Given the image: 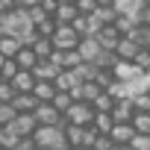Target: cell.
<instances>
[{
	"label": "cell",
	"mask_w": 150,
	"mask_h": 150,
	"mask_svg": "<svg viewBox=\"0 0 150 150\" xmlns=\"http://www.w3.org/2000/svg\"><path fill=\"white\" fill-rule=\"evenodd\" d=\"M0 35H12V38H21L27 47L38 38V30L30 18L27 9H15V12H6L0 15Z\"/></svg>",
	"instance_id": "cell-1"
},
{
	"label": "cell",
	"mask_w": 150,
	"mask_h": 150,
	"mask_svg": "<svg viewBox=\"0 0 150 150\" xmlns=\"http://www.w3.org/2000/svg\"><path fill=\"white\" fill-rule=\"evenodd\" d=\"M33 141H35V147H47V150H71V144L65 138V127H38Z\"/></svg>",
	"instance_id": "cell-2"
},
{
	"label": "cell",
	"mask_w": 150,
	"mask_h": 150,
	"mask_svg": "<svg viewBox=\"0 0 150 150\" xmlns=\"http://www.w3.org/2000/svg\"><path fill=\"white\" fill-rule=\"evenodd\" d=\"M65 121L74 124V127H91V124H94V106L77 100V103H74V106L65 112Z\"/></svg>",
	"instance_id": "cell-3"
},
{
	"label": "cell",
	"mask_w": 150,
	"mask_h": 150,
	"mask_svg": "<svg viewBox=\"0 0 150 150\" xmlns=\"http://www.w3.org/2000/svg\"><path fill=\"white\" fill-rule=\"evenodd\" d=\"M80 41H83L80 33L74 30L71 24H59L56 33H53V44H56V50H77Z\"/></svg>",
	"instance_id": "cell-4"
},
{
	"label": "cell",
	"mask_w": 150,
	"mask_h": 150,
	"mask_svg": "<svg viewBox=\"0 0 150 150\" xmlns=\"http://www.w3.org/2000/svg\"><path fill=\"white\" fill-rule=\"evenodd\" d=\"M33 115H35L38 127H65V124H68L65 115H62L53 103H38V109H35Z\"/></svg>",
	"instance_id": "cell-5"
},
{
	"label": "cell",
	"mask_w": 150,
	"mask_h": 150,
	"mask_svg": "<svg viewBox=\"0 0 150 150\" xmlns=\"http://www.w3.org/2000/svg\"><path fill=\"white\" fill-rule=\"evenodd\" d=\"M9 129H12L18 138H33L35 129H38V121H35V115H18Z\"/></svg>",
	"instance_id": "cell-6"
},
{
	"label": "cell",
	"mask_w": 150,
	"mask_h": 150,
	"mask_svg": "<svg viewBox=\"0 0 150 150\" xmlns=\"http://www.w3.org/2000/svg\"><path fill=\"white\" fill-rule=\"evenodd\" d=\"M77 50H80L83 62H91V65H97V59H100V56L106 53V47H103V44H100L97 38H83Z\"/></svg>",
	"instance_id": "cell-7"
},
{
	"label": "cell",
	"mask_w": 150,
	"mask_h": 150,
	"mask_svg": "<svg viewBox=\"0 0 150 150\" xmlns=\"http://www.w3.org/2000/svg\"><path fill=\"white\" fill-rule=\"evenodd\" d=\"M132 118H135L132 100H129V97L115 100V106H112V121H115V124H132Z\"/></svg>",
	"instance_id": "cell-8"
},
{
	"label": "cell",
	"mask_w": 150,
	"mask_h": 150,
	"mask_svg": "<svg viewBox=\"0 0 150 150\" xmlns=\"http://www.w3.org/2000/svg\"><path fill=\"white\" fill-rule=\"evenodd\" d=\"M112 74H115V80H118V83H132V80H138V77H141L144 71H138V68H135V62H115Z\"/></svg>",
	"instance_id": "cell-9"
},
{
	"label": "cell",
	"mask_w": 150,
	"mask_h": 150,
	"mask_svg": "<svg viewBox=\"0 0 150 150\" xmlns=\"http://www.w3.org/2000/svg\"><path fill=\"white\" fill-rule=\"evenodd\" d=\"M138 50H141V47H138L129 35H124V38L115 44V56H118V62H132V59L138 56Z\"/></svg>",
	"instance_id": "cell-10"
},
{
	"label": "cell",
	"mask_w": 150,
	"mask_h": 150,
	"mask_svg": "<svg viewBox=\"0 0 150 150\" xmlns=\"http://www.w3.org/2000/svg\"><path fill=\"white\" fill-rule=\"evenodd\" d=\"M109 138H112V144L127 147V144L135 138V127H132V124H115V127H112V132H109Z\"/></svg>",
	"instance_id": "cell-11"
},
{
	"label": "cell",
	"mask_w": 150,
	"mask_h": 150,
	"mask_svg": "<svg viewBox=\"0 0 150 150\" xmlns=\"http://www.w3.org/2000/svg\"><path fill=\"white\" fill-rule=\"evenodd\" d=\"M33 74H35V80H41V83H56V77L62 74V68L53 65V62H38L33 68Z\"/></svg>",
	"instance_id": "cell-12"
},
{
	"label": "cell",
	"mask_w": 150,
	"mask_h": 150,
	"mask_svg": "<svg viewBox=\"0 0 150 150\" xmlns=\"http://www.w3.org/2000/svg\"><path fill=\"white\" fill-rule=\"evenodd\" d=\"M12 106H15L18 115H33V112L38 109V97H35V94H15Z\"/></svg>",
	"instance_id": "cell-13"
},
{
	"label": "cell",
	"mask_w": 150,
	"mask_h": 150,
	"mask_svg": "<svg viewBox=\"0 0 150 150\" xmlns=\"http://www.w3.org/2000/svg\"><path fill=\"white\" fill-rule=\"evenodd\" d=\"M35 83H38V80H35V74H33V71H21L18 77L12 80V86H15V91H18V94H33Z\"/></svg>",
	"instance_id": "cell-14"
},
{
	"label": "cell",
	"mask_w": 150,
	"mask_h": 150,
	"mask_svg": "<svg viewBox=\"0 0 150 150\" xmlns=\"http://www.w3.org/2000/svg\"><path fill=\"white\" fill-rule=\"evenodd\" d=\"M33 50H35V56H38V62H50V56L56 53V44H53V38H35L33 44H30Z\"/></svg>",
	"instance_id": "cell-15"
},
{
	"label": "cell",
	"mask_w": 150,
	"mask_h": 150,
	"mask_svg": "<svg viewBox=\"0 0 150 150\" xmlns=\"http://www.w3.org/2000/svg\"><path fill=\"white\" fill-rule=\"evenodd\" d=\"M141 9H144V0H118V3H115L118 15H127V18H135V21H138Z\"/></svg>",
	"instance_id": "cell-16"
},
{
	"label": "cell",
	"mask_w": 150,
	"mask_h": 150,
	"mask_svg": "<svg viewBox=\"0 0 150 150\" xmlns=\"http://www.w3.org/2000/svg\"><path fill=\"white\" fill-rule=\"evenodd\" d=\"M21 47H24V41H21V38L0 35V56H3V59H15V56L21 53Z\"/></svg>",
	"instance_id": "cell-17"
},
{
	"label": "cell",
	"mask_w": 150,
	"mask_h": 150,
	"mask_svg": "<svg viewBox=\"0 0 150 150\" xmlns=\"http://www.w3.org/2000/svg\"><path fill=\"white\" fill-rule=\"evenodd\" d=\"M77 6H74V3H59L56 6V12H53V18H56V24H74V21H77Z\"/></svg>",
	"instance_id": "cell-18"
},
{
	"label": "cell",
	"mask_w": 150,
	"mask_h": 150,
	"mask_svg": "<svg viewBox=\"0 0 150 150\" xmlns=\"http://www.w3.org/2000/svg\"><path fill=\"white\" fill-rule=\"evenodd\" d=\"M94 38H97V41H100V44H103L106 50H115V44H118V41L124 38V35H121V33H118L115 27H103V30H100V33H97Z\"/></svg>",
	"instance_id": "cell-19"
},
{
	"label": "cell",
	"mask_w": 150,
	"mask_h": 150,
	"mask_svg": "<svg viewBox=\"0 0 150 150\" xmlns=\"http://www.w3.org/2000/svg\"><path fill=\"white\" fill-rule=\"evenodd\" d=\"M15 62H18V68H21V71H33V68L38 65V56H35V50H33V47H27V44H24V47H21V53L15 56Z\"/></svg>",
	"instance_id": "cell-20"
},
{
	"label": "cell",
	"mask_w": 150,
	"mask_h": 150,
	"mask_svg": "<svg viewBox=\"0 0 150 150\" xmlns=\"http://www.w3.org/2000/svg\"><path fill=\"white\" fill-rule=\"evenodd\" d=\"M33 94L38 97V103H53V97L59 94V88H56L53 83H41V80H38L35 88H33Z\"/></svg>",
	"instance_id": "cell-21"
},
{
	"label": "cell",
	"mask_w": 150,
	"mask_h": 150,
	"mask_svg": "<svg viewBox=\"0 0 150 150\" xmlns=\"http://www.w3.org/2000/svg\"><path fill=\"white\" fill-rule=\"evenodd\" d=\"M91 15H94V18H97V24H103V27H112V24L118 21V12H115V6H97Z\"/></svg>",
	"instance_id": "cell-22"
},
{
	"label": "cell",
	"mask_w": 150,
	"mask_h": 150,
	"mask_svg": "<svg viewBox=\"0 0 150 150\" xmlns=\"http://www.w3.org/2000/svg\"><path fill=\"white\" fill-rule=\"evenodd\" d=\"M100 135H109L112 132V127H115V121H112V115L109 112H94V124H91Z\"/></svg>",
	"instance_id": "cell-23"
},
{
	"label": "cell",
	"mask_w": 150,
	"mask_h": 150,
	"mask_svg": "<svg viewBox=\"0 0 150 150\" xmlns=\"http://www.w3.org/2000/svg\"><path fill=\"white\" fill-rule=\"evenodd\" d=\"M65 138L71 147H83V138H86V127H74V124H65Z\"/></svg>",
	"instance_id": "cell-24"
},
{
	"label": "cell",
	"mask_w": 150,
	"mask_h": 150,
	"mask_svg": "<svg viewBox=\"0 0 150 150\" xmlns=\"http://www.w3.org/2000/svg\"><path fill=\"white\" fill-rule=\"evenodd\" d=\"M129 38H132L141 50H147V47H150V27H147V24H138V27L129 33Z\"/></svg>",
	"instance_id": "cell-25"
},
{
	"label": "cell",
	"mask_w": 150,
	"mask_h": 150,
	"mask_svg": "<svg viewBox=\"0 0 150 150\" xmlns=\"http://www.w3.org/2000/svg\"><path fill=\"white\" fill-rule=\"evenodd\" d=\"M21 74V68H18V62L15 59H3V65H0V80H6V83H12L15 77Z\"/></svg>",
	"instance_id": "cell-26"
},
{
	"label": "cell",
	"mask_w": 150,
	"mask_h": 150,
	"mask_svg": "<svg viewBox=\"0 0 150 150\" xmlns=\"http://www.w3.org/2000/svg\"><path fill=\"white\" fill-rule=\"evenodd\" d=\"M132 127H135L138 135H150V112H135Z\"/></svg>",
	"instance_id": "cell-27"
},
{
	"label": "cell",
	"mask_w": 150,
	"mask_h": 150,
	"mask_svg": "<svg viewBox=\"0 0 150 150\" xmlns=\"http://www.w3.org/2000/svg\"><path fill=\"white\" fill-rule=\"evenodd\" d=\"M94 83H97V86H100L103 91H109V88H112V86H115L118 80H115L112 68H100V71H97V80H94Z\"/></svg>",
	"instance_id": "cell-28"
},
{
	"label": "cell",
	"mask_w": 150,
	"mask_h": 150,
	"mask_svg": "<svg viewBox=\"0 0 150 150\" xmlns=\"http://www.w3.org/2000/svg\"><path fill=\"white\" fill-rule=\"evenodd\" d=\"M112 27H115V30H118L121 35H129V33H132V30L138 27V21H135V18H127V15H118V21H115Z\"/></svg>",
	"instance_id": "cell-29"
},
{
	"label": "cell",
	"mask_w": 150,
	"mask_h": 150,
	"mask_svg": "<svg viewBox=\"0 0 150 150\" xmlns=\"http://www.w3.org/2000/svg\"><path fill=\"white\" fill-rule=\"evenodd\" d=\"M74 103H77V100L71 97V91H59V94L53 97V106H56V109H59L62 115H65V112H68V109H71Z\"/></svg>",
	"instance_id": "cell-30"
},
{
	"label": "cell",
	"mask_w": 150,
	"mask_h": 150,
	"mask_svg": "<svg viewBox=\"0 0 150 150\" xmlns=\"http://www.w3.org/2000/svg\"><path fill=\"white\" fill-rule=\"evenodd\" d=\"M56 27H59V24H56V18H53V15H50V18H44L41 24H35V30H38V35H41V38H53Z\"/></svg>",
	"instance_id": "cell-31"
},
{
	"label": "cell",
	"mask_w": 150,
	"mask_h": 150,
	"mask_svg": "<svg viewBox=\"0 0 150 150\" xmlns=\"http://www.w3.org/2000/svg\"><path fill=\"white\" fill-rule=\"evenodd\" d=\"M91 106H94V112H109V115H112V106H115V97H112L109 91H103V94H100V97H97V100H94Z\"/></svg>",
	"instance_id": "cell-32"
},
{
	"label": "cell",
	"mask_w": 150,
	"mask_h": 150,
	"mask_svg": "<svg viewBox=\"0 0 150 150\" xmlns=\"http://www.w3.org/2000/svg\"><path fill=\"white\" fill-rule=\"evenodd\" d=\"M18 118L12 103H0V127H12V121Z\"/></svg>",
	"instance_id": "cell-33"
},
{
	"label": "cell",
	"mask_w": 150,
	"mask_h": 150,
	"mask_svg": "<svg viewBox=\"0 0 150 150\" xmlns=\"http://www.w3.org/2000/svg\"><path fill=\"white\" fill-rule=\"evenodd\" d=\"M15 94H18V91H15V86H12V83L0 80V103H12V100H15Z\"/></svg>",
	"instance_id": "cell-34"
},
{
	"label": "cell",
	"mask_w": 150,
	"mask_h": 150,
	"mask_svg": "<svg viewBox=\"0 0 150 150\" xmlns=\"http://www.w3.org/2000/svg\"><path fill=\"white\" fill-rule=\"evenodd\" d=\"M15 144H18V135H15L9 127H0V147H9V150H12Z\"/></svg>",
	"instance_id": "cell-35"
},
{
	"label": "cell",
	"mask_w": 150,
	"mask_h": 150,
	"mask_svg": "<svg viewBox=\"0 0 150 150\" xmlns=\"http://www.w3.org/2000/svg\"><path fill=\"white\" fill-rule=\"evenodd\" d=\"M74 6H77L80 15H91L97 9V0H74Z\"/></svg>",
	"instance_id": "cell-36"
},
{
	"label": "cell",
	"mask_w": 150,
	"mask_h": 150,
	"mask_svg": "<svg viewBox=\"0 0 150 150\" xmlns=\"http://www.w3.org/2000/svg\"><path fill=\"white\" fill-rule=\"evenodd\" d=\"M27 12H30V18H33V24H41L44 18H50V15H47V9H44L41 3H35V6H30Z\"/></svg>",
	"instance_id": "cell-37"
},
{
	"label": "cell",
	"mask_w": 150,
	"mask_h": 150,
	"mask_svg": "<svg viewBox=\"0 0 150 150\" xmlns=\"http://www.w3.org/2000/svg\"><path fill=\"white\" fill-rule=\"evenodd\" d=\"M132 62H135V68H138V71H144V74H147V71H150V50H138V56H135Z\"/></svg>",
	"instance_id": "cell-38"
},
{
	"label": "cell",
	"mask_w": 150,
	"mask_h": 150,
	"mask_svg": "<svg viewBox=\"0 0 150 150\" xmlns=\"http://www.w3.org/2000/svg\"><path fill=\"white\" fill-rule=\"evenodd\" d=\"M132 106H135V112H150V91L132 97Z\"/></svg>",
	"instance_id": "cell-39"
},
{
	"label": "cell",
	"mask_w": 150,
	"mask_h": 150,
	"mask_svg": "<svg viewBox=\"0 0 150 150\" xmlns=\"http://www.w3.org/2000/svg\"><path fill=\"white\" fill-rule=\"evenodd\" d=\"M129 147L132 150H150V135H138L135 132V138L129 141Z\"/></svg>",
	"instance_id": "cell-40"
},
{
	"label": "cell",
	"mask_w": 150,
	"mask_h": 150,
	"mask_svg": "<svg viewBox=\"0 0 150 150\" xmlns=\"http://www.w3.org/2000/svg\"><path fill=\"white\" fill-rule=\"evenodd\" d=\"M112 147H115V144H112V138H109V135H100V138L94 141V147H91V150H112Z\"/></svg>",
	"instance_id": "cell-41"
},
{
	"label": "cell",
	"mask_w": 150,
	"mask_h": 150,
	"mask_svg": "<svg viewBox=\"0 0 150 150\" xmlns=\"http://www.w3.org/2000/svg\"><path fill=\"white\" fill-rule=\"evenodd\" d=\"M15 9H21L15 0H0V15H6V12H15Z\"/></svg>",
	"instance_id": "cell-42"
},
{
	"label": "cell",
	"mask_w": 150,
	"mask_h": 150,
	"mask_svg": "<svg viewBox=\"0 0 150 150\" xmlns=\"http://www.w3.org/2000/svg\"><path fill=\"white\" fill-rule=\"evenodd\" d=\"M12 150H35V141H33V138H18V144H15Z\"/></svg>",
	"instance_id": "cell-43"
},
{
	"label": "cell",
	"mask_w": 150,
	"mask_h": 150,
	"mask_svg": "<svg viewBox=\"0 0 150 150\" xmlns=\"http://www.w3.org/2000/svg\"><path fill=\"white\" fill-rule=\"evenodd\" d=\"M138 24H147V27H150V3H144V9H141V15H138Z\"/></svg>",
	"instance_id": "cell-44"
},
{
	"label": "cell",
	"mask_w": 150,
	"mask_h": 150,
	"mask_svg": "<svg viewBox=\"0 0 150 150\" xmlns=\"http://www.w3.org/2000/svg\"><path fill=\"white\" fill-rule=\"evenodd\" d=\"M41 6H44V9H47V15H53V12H56V6H59V3H56V0H41Z\"/></svg>",
	"instance_id": "cell-45"
},
{
	"label": "cell",
	"mask_w": 150,
	"mask_h": 150,
	"mask_svg": "<svg viewBox=\"0 0 150 150\" xmlns=\"http://www.w3.org/2000/svg\"><path fill=\"white\" fill-rule=\"evenodd\" d=\"M15 3H18L21 9H30V6H35V3H41V0H15Z\"/></svg>",
	"instance_id": "cell-46"
},
{
	"label": "cell",
	"mask_w": 150,
	"mask_h": 150,
	"mask_svg": "<svg viewBox=\"0 0 150 150\" xmlns=\"http://www.w3.org/2000/svg\"><path fill=\"white\" fill-rule=\"evenodd\" d=\"M118 0H97V6H115Z\"/></svg>",
	"instance_id": "cell-47"
},
{
	"label": "cell",
	"mask_w": 150,
	"mask_h": 150,
	"mask_svg": "<svg viewBox=\"0 0 150 150\" xmlns=\"http://www.w3.org/2000/svg\"><path fill=\"white\" fill-rule=\"evenodd\" d=\"M112 150H132V147H129V144H127V147H118V144H115V147H112Z\"/></svg>",
	"instance_id": "cell-48"
},
{
	"label": "cell",
	"mask_w": 150,
	"mask_h": 150,
	"mask_svg": "<svg viewBox=\"0 0 150 150\" xmlns=\"http://www.w3.org/2000/svg\"><path fill=\"white\" fill-rule=\"evenodd\" d=\"M56 3H74V0H56Z\"/></svg>",
	"instance_id": "cell-49"
},
{
	"label": "cell",
	"mask_w": 150,
	"mask_h": 150,
	"mask_svg": "<svg viewBox=\"0 0 150 150\" xmlns=\"http://www.w3.org/2000/svg\"><path fill=\"white\" fill-rule=\"evenodd\" d=\"M35 150H47V147H35Z\"/></svg>",
	"instance_id": "cell-50"
},
{
	"label": "cell",
	"mask_w": 150,
	"mask_h": 150,
	"mask_svg": "<svg viewBox=\"0 0 150 150\" xmlns=\"http://www.w3.org/2000/svg\"><path fill=\"white\" fill-rule=\"evenodd\" d=\"M0 65H3V56H0Z\"/></svg>",
	"instance_id": "cell-51"
},
{
	"label": "cell",
	"mask_w": 150,
	"mask_h": 150,
	"mask_svg": "<svg viewBox=\"0 0 150 150\" xmlns=\"http://www.w3.org/2000/svg\"><path fill=\"white\" fill-rule=\"evenodd\" d=\"M0 150H9V147H0Z\"/></svg>",
	"instance_id": "cell-52"
},
{
	"label": "cell",
	"mask_w": 150,
	"mask_h": 150,
	"mask_svg": "<svg viewBox=\"0 0 150 150\" xmlns=\"http://www.w3.org/2000/svg\"><path fill=\"white\" fill-rule=\"evenodd\" d=\"M144 3H150V0H144Z\"/></svg>",
	"instance_id": "cell-53"
},
{
	"label": "cell",
	"mask_w": 150,
	"mask_h": 150,
	"mask_svg": "<svg viewBox=\"0 0 150 150\" xmlns=\"http://www.w3.org/2000/svg\"><path fill=\"white\" fill-rule=\"evenodd\" d=\"M147 74H150V71H147Z\"/></svg>",
	"instance_id": "cell-54"
},
{
	"label": "cell",
	"mask_w": 150,
	"mask_h": 150,
	"mask_svg": "<svg viewBox=\"0 0 150 150\" xmlns=\"http://www.w3.org/2000/svg\"><path fill=\"white\" fill-rule=\"evenodd\" d=\"M147 50H150V47H147Z\"/></svg>",
	"instance_id": "cell-55"
}]
</instances>
